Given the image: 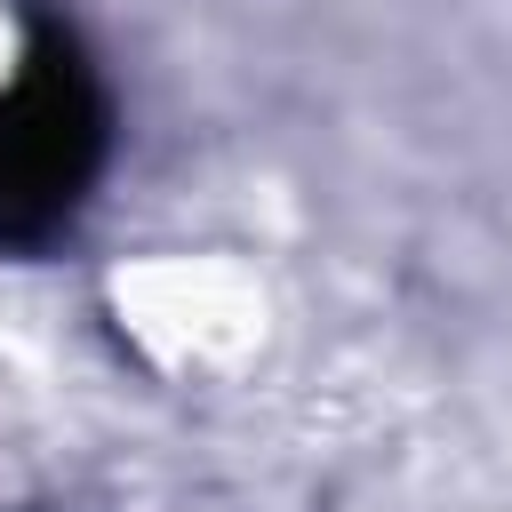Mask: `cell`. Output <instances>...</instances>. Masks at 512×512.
Returning <instances> with one entry per match:
<instances>
[{
	"label": "cell",
	"instance_id": "6da1fadb",
	"mask_svg": "<svg viewBox=\"0 0 512 512\" xmlns=\"http://www.w3.org/2000/svg\"><path fill=\"white\" fill-rule=\"evenodd\" d=\"M104 88L64 24H32L16 80L0 88V248L56 240L104 168Z\"/></svg>",
	"mask_w": 512,
	"mask_h": 512
}]
</instances>
